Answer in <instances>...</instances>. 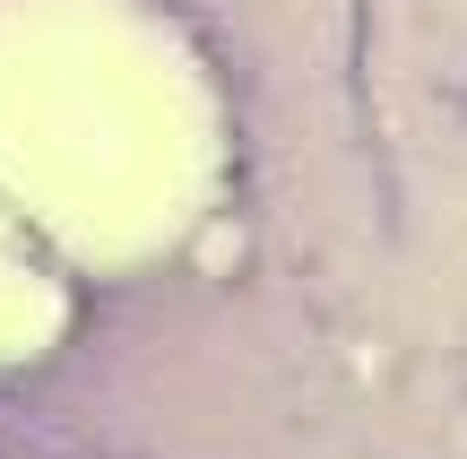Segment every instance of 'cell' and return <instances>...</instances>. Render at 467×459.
I'll return each mask as SVG.
<instances>
[{
  "mask_svg": "<svg viewBox=\"0 0 467 459\" xmlns=\"http://www.w3.org/2000/svg\"><path fill=\"white\" fill-rule=\"evenodd\" d=\"M200 173L191 78L121 0H0V183L87 252H148Z\"/></svg>",
  "mask_w": 467,
  "mask_h": 459,
  "instance_id": "1",
  "label": "cell"
},
{
  "mask_svg": "<svg viewBox=\"0 0 467 459\" xmlns=\"http://www.w3.org/2000/svg\"><path fill=\"white\" fill-rule=\"evenodd\" d=\"M44 321V295H35V269L9 252V235H0V347H17L26 329Z\"/></svg>",
  "mask_w": 467,
  "mask_h": 459,
  "instance_id": "2",
  "label": "cell"
}]
</instances>
